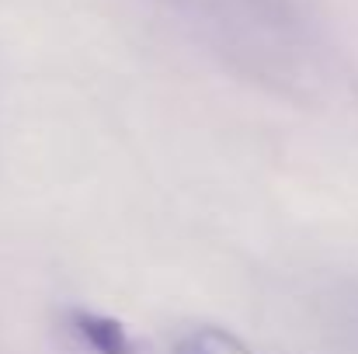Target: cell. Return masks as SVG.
I'll return each mask as SVG.
<instances>
[{
  "instance_id": "1",
  "label": "cell",
  "mask_w": 358,
  "mask_h": 354,
  "mask_svg": "<svg viewBox=\"0 0 358 354\" xmlns=\"http://www.w3.org/2000/svg\"><path fill=\"white\" fill-rule=\"evenodd\" d=\"M317 323L338 354H358V278H338L313 299Z\"/></svg>"
},
{
  "instance_id": "3",
  "label": "cell",
  "mask_w": 358,
  "mask_h": 354,
  "mask_svg": "<svg viewBox=\"0 0 358 354\" xmlns=\"http://www.w3.org/2000/svg\"><path fill=\"white\" fill-rule=\"evenodd\" d=\"M174 354H254L237 334L223 327H192L178 337Z\"/></svg>"
},
{
  "instance_id": "2",
  "label": "cell",
  "mask_w": 358,
  "mask_h": 354,
  "mask_svg": "<svg viewBox=\"0 0 358 354\" xmlns=\"http://www.w3.org/2000/svg\"><path fill=\"white\" fill-rule=\"evenodd\" d=\"M70 330L80 337L84 348L98 354H132V344L125 337L119 323L105 320V316H94V313H73L70 316Z\"/></svg>"
}]
</instances>
